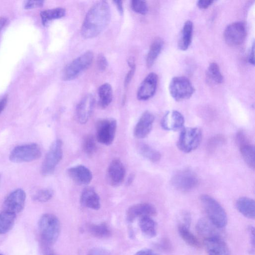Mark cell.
Masks as SVG:
<instances>
[{
  "mask_svg": "<svg viewBox=\"0 0 255 255\" xmlns=\"http://www.w3.org/2000/svg\"><path fill=\"white\" fill-rule=\"evenodd\" d=\"M111 13L108 3L97 2L88 11L84 20L81 29L82 36L91 39L99 35L109 25Z\"/></svg>",
  "mask_w": 255,
  "mask_h": 255,
  "instance_id": "1",
  "label": "cell"
},
{
  "mask_svg": "<svg viewBox=\"0 0 255 255\" xmlns=\"http://www.w3.org/2000/svg\"><path fill=\"white\" fill-rule=\"evenodd\" d=\"M200 201L208 219L218 228H224L227 224V217L225 210L219 203L207 195H202Z\"/></svg>",
  "mask_w": 255,
  "mask_h": 255,
  "instance_id": "2",
  "label": "cell"
},
{
  "mask_svg": "<svg viewBox=\"0 0 255 255\" xmlns=\"http://www.w3.org/2000/svg\"><path fill=\"white\" fill-rule=\"evenodd\" d=\"M38 224L42 239L49 245L55 243L60 232V223L57 218L52 214L44 215Z\"/></svg>",
  "mask_w": 255,
  "mask_h": 255,
  "instance_id": "3",
  "label": "cell"
},
{
  "mask_svg": "<svg viewBox=\"0 0 255 255\" xmlns=\"http://www.w3.org/2000/svg\"><path fill=\"white\" fill-rule=\"evenodd\" d=\"M93 57V53L88 51L73 60L64 70L62 73L63 80L70 81L77 78L91 66Z\"/></svg>",
  "mask_w": 255,
  "mask_h": 255,
  "instance_id": "4",
  "label": "cell"
},
{
  "mask_svg": "<svg viewBox=\"0 0 255 255\" xmlns=\"http://www.w3.org/2000/svg\"><path fill=\"white\" fill-rule=\"evenodd\" d=\"M202 138V131L198 128H185L181 132L177 144L178 147L184 153H190L197 149Z\"/></svg>",
  "mask_w": 255,
  "mask_h": 255,
  "instance_id": "5",
  "label": "cell"
},
{
  "mask_svg": "<svg viewBox=\"0 0 255 255\" xmlns=\"http://www.w3.org/2000/svg\"><path fill=\"white\" fill-rule=\"evenodd\" d=\"M169 91L177 101H182L190 98L195 91L192 83L184 76L174 77L169 85Z\"/></svg>",
  "mask_w": 255,
  "mask_h": 255,
  "instance_id": "6",
  "label": "cell"
},
{
  "mask_svg": "<svg viewBox=\"0 0 255 255\" xmlns=\"http://www.w3.org/2000/svg\"><path fill=\"white\" fill-rule=\"evenodd\" d=\"M62 141L60 140H56L52 145L42 163L41 174L45 177L53 174L57 165L62 160Z\"/></svg>",
  "mask_w": 255,
  "mask_h": 255,
  "instance_id": "7",
  "label": "cell"
},
{
  "mask_svg": "<svg viewBox=\"0 0 255 255\" xmlns=\"http://www.w3.org/2000/svg\"><path fill=\"white\" fill-rule=\"evenodd\" d=\"M41 155L40 147L36 144L19 146L14 148L10 155L12 162H30L38 159Z\"/></svg>",
  "mask_w": 255,
  "mask_h": 255,
  "instance_id": "8",
  "label": "cell"
},
{
  "mask_svg": "<svg viewBox=\"0 0 255 255\" xmlns=\"http://www.w3.org/2000/svg\"><path fill=\"white\" fill-rule=\"evenodd\" d=\"M199 180L197 174L190 169H183L177 172L172 178V185L182 192H188L198 185Z\"/></svg>",
  "mask_w": 255,
  "mask_h": 255,
  "instance_id": "9",
  "label": "cell"
},
{
  "mask_svg": "<svg viewBox=\"0 0 255 255\" xmlns=\"http://www.w3.org/2000/svg\"><path fill=\"white\" fill-rule=\"evenodd\" d=\"M117 124L114 119H104L96 124V139L105 145H110L113 142L116 132Z\"/></svg>",
  "mask_w": 255,
  "mask_h": 255,
  "instance_id": "10",
  "label": "cell"
},
{
  "mask_svg": "<svg viewBox=\"0 0 255 255\" xmlns=\"http://www.w3.org/2000/svg\"><path fill=\"white\" fill-rule=\"evenodd\" d=\"M246 28L242 22H236L229 25L225 29L224 37L226 43L231 47L241 45L246 36Z\"/></svg>",
  "mask_w": 255,
  "mask_h": 255,
  "instance_id": "11",
  "label": "cell"
},
{
  "mask_svg": "<svg viewBox=\"0 0 255 255\" xmlns=\"http://www.w3.org/2000/svg\"><path fill=\"white\" fill-rule=\"evenodd\" d=\"M237 140L242 157L247 164L251 168L255 166V148L247 135L240 131L237 135Z\"/></svg>",
  "mask_w": 255,
  "mask_h": 255,
  "instance_id": "12",
  "label": "cell"
},
{
  "mask_svg": "<svg viewBox=\"0 0 255 255\" xmlns=\"http://www.w3.org/2000/svg\"><path fill=\"white\" fill-rule=\"evenodd\" d=\"M26 199V195L23 189L15 190L5 200L3 210L17 215L23 210Z\"/></svg>",
  "mask_w": 255,
  "mask_h": 255,
  "instance_id": "13",
  "label": "cell"
},
{
  "mask_svg": "<svg viewBox=\"0 0 255 255\" xmlns=\"http://www.w3.org/2000/svg\"><path fill=\"white\" fill-rule=\"evenodd\" d=\"M95 100L93 96L89 94L85 96L77 105L76 116L77 121L84 124L89 120L94 108Z\"/></svg>",
  "mask_w": 255,
  "mask_h": 255,
  "instance_id": "14",
  "label": "cell"
},
{
  "mask_svg": "<svg viewBox=\"0 0 255 255\" xmlns=\"http://www.w3.org/2000/svg\"><path fill=\"white\" fill-rule=\"evenodd\" d=\"M157 215V209L152 204L147 203H139L131 206L128 209L126 219L129 223H132L138 218L151 217Z\"/></svg>",
  "mask_w": 255,
  "mask_h": 255,
  "instance_id": "15",
  "label": "cell"
},
{
  "mask_svg": "<svg viewBox=\"0 0 255 255\" xmlns=\"http://www.w3.org/2000/svg\"><path fill=\"white\" fill-rule=\"evenodd\" d=\"M158 82V76L155 73L148 74L143 80L137 92L139 100H147L155 94Z\"/></svg>",
  "mask_w": 255,
  "mask_h": 255,
  "instance_id": "16",
  "label": "cell"
},
{
  "mask_svg": "<svg viewBox=\"0 0 255 255\" xmlns=\"http://www.w3.org/2000/svg\"><path fill=\"white\" fill-rule=\"evenodd\" d=\"M184 118L180 112L168 111L164 116L161 125L166 131H178L182 129L184 124Z\"/></svg>",
  "mask_w": 255,
  "mask_h": 255,
  "instance_id": "17",
  "label": "cell"
},
{
  "mask_svg": "<svg viewBox=\"0 0 255 255\" xmlns=\"http://www.w3.org/2000/svg\"><path fill=\"white\" fill-rule=\"evenodd\" d=\"M154 121L152 113L147 111L143 113L134 129L135 137L140 139L146 137L152 131Z\"/></svg>",
  "mask_w": 255,
  "mask_h": 255,
  "instance_id": "18",
  "label": "cell"
},
{
  "mask_svg": "<svg viewBox=\"0 0 255 255\" xmlns=\"http://www.w3.org/2000/svg\"><path fill=\"white\" fill-rule=\"evenodd\" d=\"M108 178L110 184L118 186L124 181L126 169L122 162L118 159L113 160L108 168Z\"/></svg>",
  "mask_w": 255,
  "mask_h": 255,
  "instance_id": "19",
  "label": "cell"
},
{
  "mask_svg": "<svg viewBox=\"0 0 255 255\" xmlns=\"http://www.w3.org/2000/svg\"><path fill=\"white\" fill-rule=\"evenodd\" d=\"M68 173L71 179L79 185H88L93 179V175L91 170L82 165H77L69 168Z\"/></svg>",
  "mask_w": 255,
  "mask_h": 255,
  "instance_id": "20",
  "label": "cell"
},
{
  "mask_svg": "<svg viewBox=\"0 0 255 255\" xmlns=\"http://www.w3.org/2000/svg\"><path fill=\"white\" fill-rule=\"evenodd\" d=\"M204 246L208 255H231L227 245L221 237L205 239Z\"/></svg>",
  "mask_w": 255,
  "mask_h": 255,
  "instance_id": "21",
  "label": "cell"
},
{
  "mask_svg": "<svg viewBox=\"0 0 255 255\" xmlns=\"http://www.w3.org/2000/svg\"><path fill=\"white\" fill-rule=\"evenodd\" d=\"M199 235L204 240L208 238L221 237L217 227L208 219L203 218L199 220L197 224Z\"/></svg>",
  "mask_w": 255,
  "mask_h": 255,
  "instance_id": "22",
  "label": "cell"
},
{
  "mask_svg": "<svg viewBox=\"0 0 255 255\" xmlns=\"http://www.w3.org/2000/svg\"><path fill=\"white\" fill-rule=\"evenodd\" d=\"M80 202L84 207L93 210H98L101 207L100 198L92 187H87L83 190Z\"/></svg>",
  "mask_w": 255,
  "mask_h": 255,
  "instance_id": "23",
  "label": "cell"
},
{
  "mask_svg": "<svg viewBox=\"0 0 255 255\" xmlns=\"http://www.w3.org/2000/svg\"><path fill=\"white\" fill-rule=\"evenodd\" d=\"M193 30V22L187 20L182 28L179 40L178 47L181 50L185 51L189 47L192 40Z\"/></svg>",
  "mask_w": 255,
  "mask_h": 255,
  "instance_id": "24",
  "label": "cell"
},
{
  "mask_svg": "<svg viewBox=\"0 0 255 255\" xmlns=\"http://www.w3.org/2000/svg\"><path fill=\"white\" fill-rule=\"evenodd\" d=\"M236 206L243 216L249 219H255V202L253 200L248 198H240L236 203Z\"/></svg>",
  "mask_w": 255,
  "mask_h": 255,
  "instance_id": "25",
  "label": "cell"
},
{
  "mask_svg": "<svg viewBox=\"0 0 255 255\" xmlns=\"http://www.w3.org/2000/svg\"><path fill=\"white\" fill-rule=\"evenodd\" d=\"M163 46L164 41L161 38L157 37L153 41L146 56V64L147 68H150L153 66L161 53Z\"/></svg>",
  "mask_w": 255,
  "mask_h": 255,
  "instance_id": "26",
  "label": "cell"
},
{
  "mask_svg": "<svg viewBox=\"0 0 255 255\" xmlns=\"http://www.w3.org/2000/svg\"><path fill=\"white\" fill-rule=\"evenodd\" d=\"M99 104L100 108L105 109L111 103L113 99V90L109 83H104L99 88Z\"/></svg>",
  "mask_w": 255,
  "mask_h": 255,
  "instance_id": "27",
  "label": "cell"
},
{
  "mask_svg": "<svg viewBox=\"0 0 255 255\" xmlns=\"http://www.w3.org/2000/svg\"><path fill=\"white\" fill-rule=\"evenodd\" d=\"M16 215L3 210L0 211V235H4L13 227Z\"/></svg>",
  "mask_w": 255,
  "mask_h": 255,
  "instance_id": "28",
  "label": "cell"
},
{
  "mask_svg": "<svg viewBox=\"0 0 255 255\" xmlns=\"http://www.w3.org/2000/svg\"><path fill=\"white\" fill-rule=\"evenodd\" d=\"M139 226L143 235L147 238H152L157 236L156 224L151 217L140 218Z\"/></svg>",
  "mask_w": 255,
  "mask_h": 255,
  "instance_id": "29",
  "label": "cell"
},
{
  "mask_svg": "<svg viewBox=\"0 0 255 255\" xmlns=\"http://www.w3.org/2000/svg\"><path fill=\"white\" fill-rule=\"evenodd\" d=\"M180 235L184 242L191 247L200 248L201 245L198 239L190 232L189 227L180 224L178 227Z\"/></svg>",
  "mask_w": 255,
  "mask_h": 255,
  "instance_id": "30",
  "label": "cell"
},
{
  "mask_svg": "<svg viewBox=\"0 0 255 255\" xmlns=\"http://www.w3.org/2000/svg\"><path fill=\"white\" fill-rule=\"evenodd\" d=\"M88 229L91 235L98 238L109 237L111 234L109 227L105 223L90 224L88 226Z\"/></svg>",
  "mask_w": 255,
  "mask_h": 255,
  "instance_id": "31",
  "label": "cell"
},
{
  "mask_svg": "<svg viewBox=\"0 0 255 255\" xmlns=\"http://www.w3.org/2000/svg\"><path fill=\"white\" fill-rule=\"evenodd\" d=\"M66 11L62 8H57L42 11L40 13L42 23L46 25L50 21L65 17Z\"/></svg>",
  "mask_w": 255,
  "mask_h": 255,
  "instance_id": "32",
  "label": "cell"
},
{
  "mask_svg": "<svg viewBox=\"0 0 255 255\" xmlns=\"http://www.w3.org/2000/svg\"><path fill=\"white\" fill-rule=\"evenodd\" d=\"M140 153L145 158L153 163L160 161L161 154L154 148L146 144H140L139 145Z\"/></svg>",
  "mask_w": 255,
  "mask_h": 255,
  "instance_id": "33",
  "label": "cell"
},
{
  "mask_svg": "<svg viewBox=\"0 0 255 255\" xmlns=\"http://www.w3.org/2000/svg\"><path fill=\"white\" fill-rule=\"evenodd\" d=\"M207 76L211 80L215 83L220 84L223 82V77L219 66L216 62L210 64L207 70Z\"/></svg>",
  "mask_w": 255,
  "mask_h": 255,
  "instance_id": "34",
  "label": "cell"
},
{
  "mask_svg": "<svg viewBox=\"0 0 255 255\" xmlns=\"http://www.w3.org/2000/svg\"><path fill=\"white\" fill-rule=\"evenodd\" d=\"M83 149L85 153L91 156L93 155L97 149L94 137L92 135H87L83 140Z\"/></svg>",
  "mask_w": 255,
  "mask_h": 255,
  "instance_id": "35",
  "label": "cell"
},
{
  "mask_svg": "<svg viewBox=\"0 0 255 255\" xmlns=\"http://www.w3.org/2000/svg\"><path fill=\"white\" fill-rule=\"evenodd\" d=\"M54 194V191L51 189H41L34 196V199L40 202H45L51 200Z\"/></svg>",
  "mask_w": 255,
  "mask_h": 255,
  "instance_id": "36",
  "label": "cell"
},
{
  "mask_svg": "<svg viewBox=\"0 0 255 255\" xmlns=\"http://www.w3.org/2000/svg\"><path fill=\"white\" fill-rule=\"evenodd\" d=\"M133 10L137 13L145 15L148 12V7L146 1L133 0L131 2Z\"/></svg>",
  "mask_w": 255,
  "mask_h": 255,
  "instance_id": "37",
  "label": "cell"
},
{
  "mask_svg": "<svg viewBox=\"0 0 255 255\" xmlns=\"http://www.w3.org/2000/svg\"><path fill=\"white\" fill-rule=\"evenodd\" d=\"M97 62L98 69L101 72L107 69L109 65L107 59L103 54H100L98 56Z\"/></svg>",
  "mask_w": 255,
  "mask_h": 255,
  "instance_id": "38",
  "label": "cell"
},
{
  "mask_svg": "<svg viewBox=\"0 0 255 255\" xmlns=\"http://www.w3.org/2000/svg\"><path fill=\"white\" fill-rule=\"evenodd\" d=\"M87 255H110V252L105 248L96 247L91 249Z\"/></svg>",
  "mask_w": 255,
  "mask_h": 255,
  "instance_id": "39",
  "label": "cell"
},
{
  "mask_svg": "<svg viewBox=\"0 0 255 255\" xmlns=\"http://www.w3.org/2000/svg\"><path fill=\"white\" fill-rule=\"evenodd\" d=\"M130 68V70L128 73H127L125 79L124 86L125 88H127L128 86H129V83L134 75L136 71V65L132 66Z\"/></svg>",
  "mask_w": 255,
  "mask_h": 255,
  "instance_id": "40",
  "label": "cell"
},
{
  "mask_svg": "<svg viewBox=\"0 0 255 255\" xmlns=\"http://www.w3.org/2000/svg\"><path fill=\"white\" fill-rule=\"evenodd\" d=\"M44 2L43 1H26L24 4V7L26 9H30L36 7H39L43 6Z\"/></svg>",
  "mask_w": 255,
  "mask_h": 255,
  "instance_id": "41",
  "label": "cell"
},
{
  "mask_svg": "<svg viewBox=\"0 0 255 255\" xmlns=\"http://www.w3.org/2000/svg\"><path fill=\"white\" fill-rule=\"evenodd\" d=\"M248 231L249 233V236L250 238V243L252 249L251 251L254 253L255 249V229L253 226H250L248 228Z\"/></svg>",
  "mask_w": 255,
  "mask_h": 255,
  "instance_id": "42",
  "label": "cell"
},
{
  "mask_svg": "<svg viewBox=\"0 0 255 255\" xmlns=\"http://www.w3.org/2000/svg\"><path fill=\"white\" fill-rule=\"evenodd\" d=\"M214 1H211V0H207V1H204V0H201V1H199L198 2L197 5L199 8L201 9H207L209 6H210L213 3Z\"/></svg>",
  "mask_w": 255,
  "mask_h": 255,
  "instance_id": "43",
  "label": "cell"
},
{
  "mask_svg": "<svg viewBox=\"0 0 255 255\" xmlns=\"http://www.w3.org/2000/svg\"><path fill=\"white\" fill-rule=\"evenodd\" d=\"M135 255H159L155 251L151 249H143L137 252Z\"/></svg>",
  "mask_w": 255,
  "mask_h": 255,
  "instance_id": "44",
  "label": "cell"
},
{
  "mask_svg": "<svg viewBox=\"0 0 255 255\" xmlns=\"http://www.w3.org/2000/svg\"><path fill=\"white\" fill-rule=\"evenodd\" d=\"M8 96H6L0 101V114L4 110L8 102Z\"/></svg>",
  "mask_w": 255,
  "mask_h": 255,
  "instance_id": "45",
  "label": "cell"
},
{
  "mask_svg": "<svg viewBox=\"0 0 255 255\" xmlns=\"http://www.w3.org/2000/svg\"><path fill=\"white\" fill-rule=\"evenodd\" d=\"M255 44L253 43L249 56V61L251 65H255Z\"/></svg>",
  "mask_w": 255,
  "mask_h": 255,
  "instance_id": "46",
  "label": "cell"
},
{
  "mask_svg": "<svg viewBox=\"0 0 255 255\" xmlns=\"http://www.w3.org/2000/svg\"><path fill=\"white\" fill-rule=\"evenodd\" d=\"M113 2L116 6L117 8L121 15H123L124 13L123 2L122 1H114Z\"/></svg>",
  "mask_w": 255,
  "mask_h": 255,
  "instance_id": "47",
  "label": "cell"
},
{
  "mask_svg": "<svg viewBox=\"0 0 255 255\" xmlns=\"http://www.w3.org/2000/svg\"><path fill=\"white\" fill-rule=\"evenodd\" d=\"M6 23V19L5 18H0V31H1V29L4 26Z\"/></svg>",
  "mask_w": 255,
  "mask_h": 255,
  "instance_id": "48",
  "label": "cell"
},
{
  "mask_svg": "<svg viewBox=\"0 0 255 255\" xmlns=\"http://www.w3.org/2000/svg\"><path fill=\"white\" fill-rule=\"evenodd\" d=\"M134 176L133 175H132L131 176H130L128 179V181L127 182H128V185H130L131 184V182H132L133 181V179H134Z\"/></svg>",
  "mask_w": 255,
  "mask_h": 255,
  "instance_id": "49",
  "label": "cell"
},
{
  "mask_svg": "<svg viewBox=\"0 0 255 255\" xmlns=\"http://www.w3.org/2000/svg\"><path fill=\"white\" fill-rule=\"evenodd\" d=\"M0 255H3L0 254Z\"/></svg>",
  "mask_w": 255,
  "mask_h": 255,
  "instance_id": "50",
  "label": "cell"
}]
</instances>
